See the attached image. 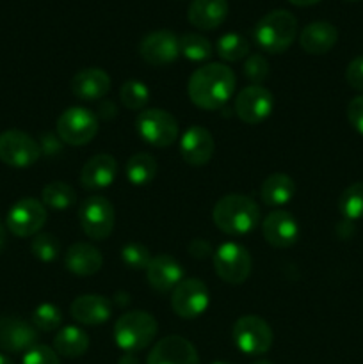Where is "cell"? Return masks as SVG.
<instances>
[{
	"mask_svg": "<svg viewBox=\"0 0 363 364\" xmlns=\"http://www.w3.org/2000/svg\"><path fill=\"white\" fill-rule=\"evenodd\" d=\"M0 364H14L13 361H11L9 358H7V355H4V354H0Z\"/></svg>",
	"mask_w": 363,
	"mask_h": 364,
	"instance_id": "obj_47",
	"label": "cell"
},
{
	"mask_svg": "<svg viewBox=\"0 0 363 364\" xmlns=\"http://www.w3.org/2000/svg\"><path fill=\"white\" fill-rule=\"evenodd\" d=\"M121 103L128 110L141 112L149 102V89L144 82L141 80H127L120 89Z\"/></svg>",
	"mask_w": 363,
	"mask_h": 364,
	"instance_id": "obj_33",
	"label": "cell"
},
{
	"mask_svg": "<svg viewBox=\"0 0 363 364\" xmlns=\"http://www.w3.org/2000/svg\"><path fill=\"white\" fill-rule=\"evenodd\" d=\"M345 80L356 91H363V55H358L349 63L345 70Z\"/></svg>",
	"mask_w": 363,
	"mask_h": 364,
	"instance_id": "obj_39",
	"label": "cell"
},
{
	"mask_svg": "<svg viewBox=\"0 0 363 364\" xmlns=\"http://www.w3.org/2000/svg\"><path fill=\"white\" fill-rule=\"evenodd\" d=\"M60 139L53 134H43L41 135V142H39V148H41V155L46 156H53L57 153H60L63 146H60Z\"/></svg>",
	"mask_w": 363,
	"mask_h": 364,
	"instance_id": "obj_41",
	"label": "cell"
},
{
	"mask_svg": "<svg viewBox=\"0 0 363 364\" xmlns=\"http://www.w3.org/2000/svg\"><path fill=\"white\" fill-rule=\"evenodd\" d=\"M178 43H180L182 55L187 60H192V63H203V60H209L210 55H212V45L201 34L185 32L178 38Z\"/></svg>",
	"mask_w": 363,
	"mask_h": 364,
	"instance_id": "obj_30",
	"label": "cell"
},
{
	"mask_svg": "<svg viewBox=\"0 0 363 364\" xmlns=\"http://www.w3.org/2000/svg\"><path fill=\"white\" fill-rule=\"evenodd\" d=\"M349 2H356V0H349Z\"/></svg>",
	"mask_w": 363,
	"mask_h": 364,
	"instance_id": "obj_50",
	"label": "cell"
},
{
	"mask_svg": "<svg viewBox=\"0 0 363 364\" xmlns=\"http://www.w3.org/2000/svg\"><path fill=\"white\" fill-rule=\"evenodd\" d=\"M273 92L263 85H248L235 96V114L246 124H260L270 116Z\"/></svg>",
	"mask_w": 363,
	"mask_h": 364,
	"instance_id": "obj_13",
	"label": "cell"
},
{
	"mask_svg": "<svg viewBox=\"0 0 363 364\" xmlns=\"http://www.w3.org/2000/svg\"><path fill=\"white\" fill-rule=\"evenodd\" d=\"M135 132L146 144L153 148H167L178 141L180 128L173 114L167 110L144 109L135 119Z\"/></svg>",
	"mask_w": 363,
	"mask_h": 364,
	"instance_id": "obj_5",
	"label": "cell"
},
{
	"mask_svg": "<svg viewBox=\"0 0 363 364\" xmlns=\"http://www.w3.org/2000/svg\"><path fill=\"white\" fill-rule=\"evenodd\" d=\"M46 206L34 198H21L9 208L6 226L14 237H36L46 223Z\"/></svg>",
	"mask_w": 363,
	"mask_h": 364,
	"instance_id": "obj_10",
	"label": "cell"
},
{
	"mask_svg": "<svg viewBox=\"0 0 363 364\" xmlns=\"http://www.w3.org/2000/svg\"><path fill=\"white\" fill-rule=\"evenodd\" d=\"M295 196V181L288 174L274 173L263 180L260 198L269 206H283Z\"/></svg>",
	"mask_w": 363,
	"mask_h": 364,
	"instance_id": "obj_26",
	"label": "cell"
},
{
	"mask_svg": "<svg viewBox=\"0 0 363 364\" xmlns=\"http://www.w3.org/2000/svg\"><path fill=\"white\" fill-rule=\"evenodd\" d=\"M117 364H141L139 363V358L134 354V352H125L123 355L120 358Z\"/></svg>",
	"mask_w": 363,
	"mask_h": 364,
	"instance_id": "obj_44",
	"label": "cell"
},
{
	"mask_svg": "<svg viewBox=\"0 0 363 364\" xmlns=\"http://www.w3.org/2000/svg\"><path fill=\"white\" fill-rule=\"evenodd\" d=\"M116 114H117V109L112 102H102L100 103V110L96 116H100V117H103L105 121H109V119H114V117H116Z\"/></svg>",
	"mask_w": 363,
	"mask_h": 364,
	"instance_id": "obj_43",
	"label": "cell"
},
{
	"mask_svg": "<svg viewBox=\"0 0 363 364\" xmlns=\"http://www.w3.org/2000/svg\"><path fill=\"white\" fill-rule=\"evenodd\" d=\"M338 208L344 219L352 220V223L363 219V181H356L342 192L338 199Z\"/></svg>",
	"mask_w": 363,
	"mask_h": 364,
	"instance_id": "obj_32",
	"label": "cell"
},
{
	"mask_svg": "<svg viewBox=\"0 0 363 364\" xmlns=\"http://www.w3.org/2000/svg\"><path fill=\"white\" fill-rule=\"evenodd\" d=\"M21 364H60V361L53 348L46 345H34L31 350L25 352Z\"/></svg>",
	"mask_w": 363,
	"mask_h": 364,
	"instance_id": "obj_38",
	"label": "cell"
},
{
	"mask_svg": "<svg viewBox=\"0 0 363 364\" xmlns=\"http://www.w3.org/2000/svg\"><path fill=\"white\" fill-rule=\"evenodd\" d=\"M262 235L267 244L273 247H292L299 238V224L290 212L274 210L263 219Z\"/></svg>",
	"mask_w": 363,
	"mask_h": 364,
	"instance_id": "obj_18",
	"label": "cell"
},
{
	"mask_svg": "<svg viewBox=\"0 0 363 364\" xmlns=\"http://www.w3.org/2000/svg\"><path fill=\"white\" fill-rule=\"evenodd\" d=\"M125 174L134 187H144L155 178L157 160L149 153H135L127 160Z\"/></svg>",
	"mask_w": 363,
	"mask_h": 364,
	"instance_id": "obj_28",
	"label": "cell"
},
{
	"mask_svg": "<svg viewBox=\"0 0 363 364\" xmlns=\"http://www.w3.org/2000/svg\"><path fill=\"white\" fill-rule=\"evenodd\" d=\"M157 320L146 311H128L114 323V341L123 352H139L157 336Z\"/></svg>",
	"mask_w": 363,
	"mask_h": 364,
	"instance_id": "obj_4",
	"label": "cell"
},
{
	"mask_svg": "<svg viewBox=\"0 0 363 364\" xmlns=\"http://www.w3.org/2000/svg\"><path fill=\"white\" fill-rule=\"evenodd\" d=\"M4 245H6V228L0 223V251L4 249Z\"/></svg>",
	"mask_w": 363,
	"mask_h": 364,
	"instance_id": "obj_46",
	"label": "cell"
},
{
	"mask_svg": "<svg viewBox=\"0 0 363 364\" xmlns=\"http://www.w3.org/2000/svg\"><path fill=\"white\" fill-rule=\"evenodd\" d=\"M233 343L242 354L262 355L273 347L274 334L269 323L256 315L241 316L231 329Z\"/></svg>",
	"mask_w": 363,
	"mask_h": 364,
	"instance_id": "obj_6",
	"label": "cell"
},
{
	"mask_svg": "<svg viewBox=\"0 0 363 364\" xmlns=\"http://www.w3.org/2000/svg\"><path fill=\"white\" fill-rule=\"evenodd\" d=\"M228 16V0H192L187 18L201 31H214Z\"/></svg>",
	"mask_w": 363,
	"mask_h": 364,
	"instance_id": "obj_25",
	"label": "cell"
},
{
	"mask_svg": "<svg viewBox=\"0 0 363 364\" xmlns=\"http://www.w3.org/2000/svg\"><path fill=\"white\" fill-rule=\"evenodd\" d=\"M64 265L75 276H95L96 272H100L103 265L102 252L95 245L85 244V242H77V244H71L68 247L66 255H64Z\"/></svg>",
	"mask_w": 363,
	"mask_h": 364,
	"instance_id": "obj_23",
	"label": "cell"
},
{
	"mask_svg": "<svg viewBox=\"0 0 363 364\" xmlns=\"http://www.w3.org/2000/svg\"><path fill=\"white\" fill-rule=\"evenodd\" d=\"M235 92V73L221 63H209L191 75L187 95L196 107L217 110L226 105Z\"/></svg>",
	"mask_w": 363,
	"mask_h": 364,
	"instance_id": "obj_1",
	"label": "cell"
},
{
	"mask_svg": "<svg viewBox=\"0 0 363 364\" xmlns=\"http://www.w3.org/2000/svg\"><path fill=\"white\" fill-rule=\"evenodd\" d=\"M41 156V148L36 139L21 130H7L0 134V160L14 169L34 166Z\"/></svg>",
	"mask_w": 363,
	"mask_h": 364,
	"instance_id": "obj_11",
	"label": "cell"
},
{
	"mask_svg": "<svg viewBox=\"0 0 363 364\" xmlns=\"http://www.w3.org/2000/svg\"><path fill=\"white\" fill-rule=\"evenodd\" d=\"M210 306V291L201 279H184L171 295V308L180 318L192 320L201 316Z\"/></svg>",
	"mask_w": 363,
	"mask_h": 364,
	"instance_id": "obj_12",
	"label": "cell"
},
{
	"mask_svg": "<svg viewBox=\"0 0 363 364\" xmlns=\"http://www.w3.org/2000/svg\"><path fill=\"white\" fill-rule=\"evenodd\" d=\"M70 313L82 326H102L112 315V302L103 295H80L71 302Z\"/></svg>",
	"mask_w": 363,
	"mask_h": 364,
	"instance_id": "obj_21",
	"label": "cell"
},
{
	"mask_svg": "<svg viewBox=\"0 0 363 364\" xmlns=\"http://www.w3.org/2000/svg\"><path fill=\"white\" fill-rule=\"evenodd\" d=\"M31 251L34 255V258H38L39 262L50 263L59 258L60 242L57 240V237H53L50 233H38L32 238Z\"/></svg>",
	"mask_w": 363,
	"mask_h": 364,
	"instance_id": "obj_35",
	"label": "cell"
},
{
	"mask_svg": "<svg viewBox=\"0 0 363 364\" xmlns=\"http://www.w3.org/2000/svg\"><path fill=\"white\" fill-rule=\"evenodd\" d=\"M89 348V336L77 326H66L56 334L53 340V350L57 355L63 358H80L88 352Z\"/></svg>",
	"mask_w": 363,
	"mask_h": 364,
	"instance_id": "obj_27",
	"label": "cell"
},
{
	"mask_svg": "<svg viewBox=\"0 0 363 364\" xmlns=\"http://www.w3.org/2000/svg\"><path fill=\"white\" fill-rule=\"evenodd\" d=\"M139 55L152 66H166L174 63L180 55L177 34L171 31L149 32L139 43Z\"/></svg>",
	"mask_w": 363,
	"mask_h": 364,
	"instance_id": "obj_14",
	"label": "cell"
},
{
	"mask_svg": "<svg viewBox=\"0 0 363 364\" xmlns=\"http://www.w3.org/2000/svg\"><path fill=\"white\" fill-rule=\"evenodd\" d=\"M38 345V329L16 316H0V350L27 352Z\"/></svg>",
	"mask_w": 363,
	"mask_h": 364,
	"instance_id": "obj_16",
	"label": "cell"
},
{
	"mask_svg": "<svg viewBox=\"0 0 363 364\" xmlns=\"http://www.w3.org/2000/svg\"><path fill=\"white\" fill-rule=\"evenodd\" d=\"M146 364H199V355L191 341L173 334L153 345Z\"/></svg>",
	"mask_w": 363,
	"mask_h": 364,
	"instance_id": "obj_15",
	"label": "cell"
},
{
	"mask_svg": "<svg viewBox=\"0 0 363 364\" xmlns=\"http://www.w3.org/2000/svg\"><path fill=\"white\" fill-rule=\"evenodd\" d=\"M338 41V31L330 21H313L299 34V45L306 53L322 55L330 52Z\"/></svg>",
	"mask_w": 363,
	"mask_h": 364,
	"instance_id": "obj_24",
	"label": "cell"
},
{
	"mask_svg": "<svg viewBox=\"0 0 363 364\" xmlns=\"http://www.w3.org/2000/svg\"><path fill=\"white\" fill-rule=\"evenodd\" d=\"M249 41L242 34L237 32H228V34L221 36L217 41V53L226 63H237V60L244 59L249 55Z\"/></svg>",
	"mask_w": 363,
	"mask_h": 364,
	"instance_id": "obj_31",
	"label": "cell"
},
{
	"mask_svg": "<svg viewBox=\"0 0 363 364\" xmlns=\"http://www.w3.org/2000/svg\"><path fill=\"white\" fill-rule=\"evenodd\" d=\"M153 256L148 251V247L139 244V242H130L121 249V262L130 270H146Z\"/></svg>",
	"mask_w": 363,
	"mask_h": 364,
	"instance_id": "obj_36",
	"label": "cell"
},
{
	"mask_svg": "<svg viewBox=\"0 0 363 364\" xmlns=\"http://www.w3.org/2000/svg\"><path fill=\"white\" fill-rule=\"evenodd\" d=\"M288 2L299 7H308V6H315V4L322 2V0H288Z\"/></svg>",
	"mask_w": 363,
	"mask_h": 364,
	"instance_id": "obj_45",
	"label": "cell"
},
{
	"mask_svg": "<svg viewBox=\"0 0 363 364\" xmlns=\"http://www.w3.org/2000/svg\"><path fill=\"white\" fill-rule=\"evenodd\" d=\"M117 174V162L114 156L107 155V153H100V155L91 156L84 167L80 169V185L85 191H100L109 185H112L114 178Z\"/></svg>",
	"mask_w": 363,
	"mask_h": 364,
	"instance_id": "obj_22",
	"label": "cell"
},
{
	"mask_svg": "<svg viewBox=\"0 0 363 364\" xmlns=\"http://www.w3.org/2000/svg\"><path fill=\"white\" fill-rule=\"evenodd\" d=\"M251 364H273L270 361H267V359H258V361L251 363Z\"/></svg>",
	"mask_w": 363,
	"mask_h": 364,
	"instance_id": "obj_48",
	"label": "cell"
},
{
	"mask_svg": "<svg viewBox=\"0 0 363 364\" xmlns=\"http://www.w3.org/2000/svg\"><path fill=\"white\" fill-rule=\"evenodd\" d=\"M212 364H231V363H224V361H217V363H212Z\"/></svg>",
	"mask_w": 363,
	"mask_h": 364,
	"instance_id": "obj_49",
	"label": "cell"
},
{
	"mask_svg": "<svg viewBox=\"0 0 363 364\" xmlns=\"http://www.w3.org/2000/svg\"><path fill=\"white\" fill-rule=\"evenodd\" d=\"M146 279L149 287L160 294L173 291L184 281V267L169 255L153 256L146 269Z\"/></svg>",
	"mask_w": 363,
	"mask_h": 364,
	"instance_id": "obj_19",
	"label": "cell"
},
{
	"mask_svg": "<svg viewBox=\"0 0 363 364\" xmlns=\"http://www.w3.org/2000/svg\"><path fill=\"white\" fill-rule=\"evenodd\" d=\"M57 137L70 146H85L98 134V116L85 107H70L59 116Z\"/></svg>",
	"mask_w": 363,
	"mask_h": 364,
	"instance_id": "obj_7",
	"label": "cell"
},
{
	"mask_svg": "<svg viewBox=\"0 0 363 364\" xmlns=\"http://www.w3.org/2000/svg\"><path fill=\"white\" fill-rule=\"evenodd\" d=\"M298 36V20L285 9L267 13L256 21L253 39L267 53H281L290 48Z\"/></svg>",
	"mask_w": 363,
	"mask_h": 364,
	"instance_id": "obj_3",
	"label": "cell"
},
{
	"mask_svg": "<svg viewBox=\"0 0 363 364\" xmlns=\"http://www.w3.org/2000/svg\"><path fill=\"white\" fill-rule=\"evenodd\" d=\"M110 91V77L102 68H85L71 78V92L84 102H98Z\"/></svg>",
	"mask_w": 363,
	"mask_h": 364,
	"instance_id": "obj_20",
	"label": "cell"
},
{
	"mask_svg": "<svg viewBox=\"0 0 363 364\" xmlns=\"http://www.w3.org/2000/svg\"><path fill=\"white\" fill-rule=\"evenodd\" d=\"M214 137L205 127H189L180 139V155L185 164L201 167L209 164L214 156Z\"/></svg>",
	"mask_w": 363,
	"mask_h": 364,
	"instance_id": "obj_17",
	"label": "cell"
},
{
	"mask_svg": "<svg viewBox=\"0 0 363 364\" xmlns=\"http://www.w3.org/2000/svg\"><path fill=\"white\" fill-rule=\"evenodd\" d=\"M347 119L351 123V127L358 132L359 135H363V95L356 96L349 102L347 105Z\"/></svg>",
	"mask_w": 363,
	"mask_h": 364,
	"instance_id": "obj_40",
	"label": "cell"
},
{
	"mask_svg": "<svg viewBox=\"0 0 363 364\" xmlns=\"http://www.w3.org/2000/svg\"><path fill=\"white\" fill-rule=\"evenodd\" d=\"M244 75L249 82H253V85H260L269 77V60L262 53L248 55L244 63Z\"/></svg>",
	"mask_w": 363,
	"mask_h": 364,
	"instance_id": "obj_37",
	"label": "cell"
},
{
	"mask_svg": "<svg viewBox=\"0 0 363 364\" xmlns=\"http://www.w3.org/2000/svg\"><path fill=\"white\" fill-rule=\"evenodd\" d=\"M41 203L46 208L63 212V210L71 208L77 203V192L71 185L64 183V181H52V183L43 187Z\"/></svg>",
	"mask_w": 363,
	"mask_h": 364,
	"instance_id": "obj_29",
	"label": "cell"
},
{
	"mask_svg": "<svg viewBox=\"0 0 363 364\" xmlns=\"http://www.w3.org/2000/svg\"><path fill=\"white\" fill-rule=\"evenodd\" d=\"M32 326L43 333H52L63 326V313L56 304L43 302L32 313Z\"/></svg>",
	"mask_w": 363,
	"mask_h": 364,
	"instance_id": "obj_34",
	"label": "cell"
},
{
	"mask_svg": "<svg viewBox=\"0 0 363 364\" xmlns=\"http://www.w3.org/2000/svg\"><path fill=\"white\" fill-rule=\"evenodd\" d=\"M189 255L196 259H205L212 255V247H210V244L205 238H194L189 244Z\"/></svg>",
	"mask_w": 363,
	"mask_h": 364,
	"instance_id": "obj_42",
	"label": "cell"
},
{
	"mask_svg": "<svg viewBox=\"0 0 363 364\" xmlns=\"http://www.w3.org/2000/svg\"><path fill=\"white\" fill-rule=\"evenodd\" d=\"M214 270L228 284H242L251 274V255L248 249L235 242H228L217 247L212 256Z\"/></svg>",
	"mask_w": 363,
	"mask_h": 364,
	"instance_id": "obj_9",
	"label": "cell"
},
{
	"mask_svg": "<svg viewBox=\"0 0 363 364\" xmlns=\"http://www.w3.org/2000/svg\"><path fill=\"white\" fill-rule=\"evenodd\" d=\"M80 228L91 240H105L114 230V206L103 196H89L82 201L78 210Z\"/></svg>",
	"mask_w": 363,
	"mask_h": 364,
	"instance_id": "obj_8",
	"label": "cell"
},
{
	"mask_svg": "<svg viewBox=\"0 0 363 364\" xmlns=\"http://www.w3.org/2000/svg\"><path fill=\"white\" fill-rule=\"evenodd\" d=\"M217 230L230 237L248 235L258 226L260 206L249 196L228 194L216 203L212 212Z\"/></svg>",
	"mask_w": 363,
	"mask_h": 364,
	"instance_id": "obj_2",
	"label": "cell"
}]
</instances>
